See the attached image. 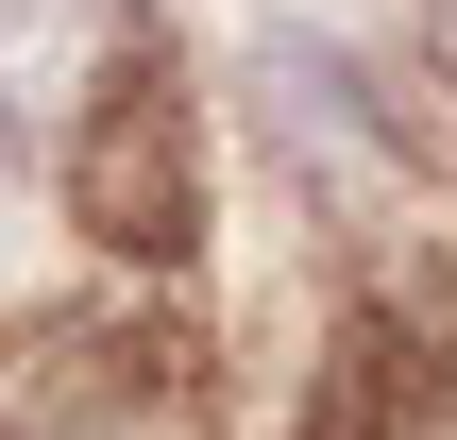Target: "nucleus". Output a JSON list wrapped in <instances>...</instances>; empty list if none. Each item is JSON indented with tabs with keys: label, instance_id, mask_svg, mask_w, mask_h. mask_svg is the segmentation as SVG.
I'll list each match as a JSON object with an SVG mask.
<instances>
[{
	"label": "nucleus",
	"instance_id": "nucleus-1",
	"mask_svg": "<svg viewBox=\"0 0 457 440\" xmlns=\"http://www.w3.org/2000/svg\"><path fill=\"white\" fill-rule=\"evenodd\" d=\"M170 85L153 0H0V153L34 187H68L102 153V119H136Z\"/></svg>",
	"mask_w": 457,
	"mask_h": 440
},
{
	"label": "nucleus",
	"instance_id": "nucleus-2",
	"mask_svg": "<svg viewBox=\"0 0 457 440\" xmlns=\"http://www.w3.org/2000/svg\"><path fill=\"white\" fill-rule=\"evenodd\" d=\"M407 68L441 85V119H457V0H407Z\"/></svg>",
	"mask_w": 457,
	"mask_h": 440
}]
</instances>
